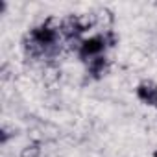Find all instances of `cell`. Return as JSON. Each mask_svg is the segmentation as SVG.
Segmentation results:
<instances>
[{"label": "cell", "mask_w": 157, "mask_h": 157, "mask_svg": "<svg viewBox=\"0 0 157 157\" xmlns=\"http://www.w3.org/2000/svg\"><path fill=\"white\" fill-rule=\"evenodd\" d=\"M153 157H157V150H155V151H153Z\"/></svg>", "instance_id": "6"}, {"label": "cell", "mask_w": 157, "mask_h": 157, "mask_svg": "<svg viewBox=\"0 0 157 157\" xmlns=\"http://www.w3.org/2000/svg\"><path fill=\"white\" fill-rule=\"evenodd\" d=\"M155 107H157V104H155Z\"/></svg>", "instance_id": "7"}, {"label": "cell", "mask_w": 157, "mask_h": 157, "mask_svg": "<svg viewBox=\"0 0 157 157\" xmlns=\"http://www.w3.org/2000/svg\"><path fill=\"white\" fill-rule=\"evenodd\" d=\"M59 26H54V21L48 19L46 22L32 28L22 41L24 52L28 57L33 59H54L59 54Z\"/></svg>", "instance_id": "1"}, {"label": "cell", "mask_w": 157, "mask_h": 157, "mask_svg": "<svg viewBox=\"0 0 157 157\" xmlns=\"http://www.w3.org/2000/svg\"><path fill=\"white\" fill-rule=\"evenodd\" d=\"M39 155V148L37 146H26L22 151V157H37Z\"/></svg>", "instance_id": "5"}, {"label": "cell", "mask_w": 157, "mask_h": 157, "mask_svg": "<svg viewBox=\"0 0 157 157\" xmlns=\"http://www.w3.org/2000/svg\"><path fill=\"white\" fill-rule=\"evenodd\" d=\"M137 98L140 102H144L146 105H153L157 104V85L153 82H142L137 85Z\"/></svg>", "instance_id": "3"}, {"label": "cell", "mask_w": 157, "mask_h": 157, "mask_svg": "<svg viewBox=\"0 0 157 157\" xmlns=\"http://www.w3.org/2000/svg\"><path fill=\"white\" fill-rule=\"evenodd\" d=\"M105 68H107V59H105L104 56H98V57L91 59L89 65H87V70H89V74L94 78V80H98V78L104 76Z\"/></svg>", "instance_id": "4"}, {"label": "cell", "mask_w": 157, "mask_h": 157, "mask_svg": "<svg viewBox=\"0 0 157 157\" xmlns=\"http://www.w3.org/2000/svg\"><path fill=\"white\" fill-rule=\"evenodd\" d=\"M107 48L105 43V35H93L89 39H83L80 43V48H78V56L83 61H91L98 56H102V52Z\"/></svg>", "instance_id": "2"}]
</instances>
